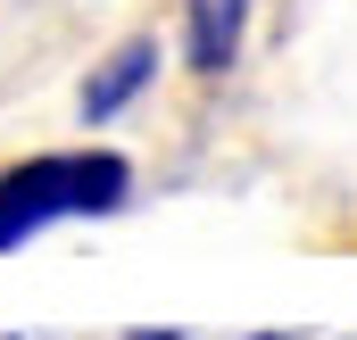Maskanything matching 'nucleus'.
Returning <instances> with one entry per match:
<instances>
[{
  "label": "nucleus",
  "instance_id": "f257e3e1",
  "mask_svg": "<svg viewBox=\"0 0 357 340\" xmlns=\"http://www.w3.org/2000/svg\"><path fill=\"white\" fill-rule=\"evenodd\" d=\"M133 199V167L116 150H59V158H25L0 174V249H17L42 224L67 216H116Z\"/></svg>",
  "mask_w": 357,
  "mask_h": 340
},
{
  "label": "nucleus",
  "instance_id": "f03ea898",
  "mask_svg": "<svg viewBox=\"0 0 357 340\" xmlns=\"http://www.w3.org/2000/svg\"><path fill=\"white\" fill-rule=\"evenodd\" d=\"M150 75H158V42H150V33H133L125 50H108V59L91 67V84H84V100H75V116H84V125H108L116 108H133V100L150 91Z\"/></svg>",
  "mask_w": 357,
  "mask_h": 340
},
{
  "label": "nucleus",
  "instance_id": "7ed1b4c3",
  "mask_svg": "<svg viewBox=\"0 0 357 340\" xmlns=\"http://www.w3.org/2000/svg\"><path fill=\"white\" fill-rule=\"evenodd\" d=\"M250 33V0H183V59L191 75H225Z\"/></svg>",
  "mask_w": 357,
  "mask_h": 340
},
{
  "label": "nucleus",
  "instance_id": "20e7f679",
  "mask_svg": "<svg viewBox=\"0 0 357 340\" xmlns=\"http://www.w3.org/2000/svg\"><path fill=\"white\" fill-rule=\"evenodd\" d=\"M125 340H183V332H167V324H142V332H125Z\"/></svg>",
  "mask_w": 357,
  "mask_h": 340
},
{
  "label": "nucleus",
  "instance_id": "39448f33",
  "mask_svg": "<svg viewBox=\"0 0 357 340\" xmlns=\"http://www.w3.org/2000/svg\"><path fill=\"white\" fill-rule=\"evenodd\" d=\"M258 340H291V332H258Z\"/></svg>",
  "mask_w": 357,
  "mask_h": 340
}]
</instances>
